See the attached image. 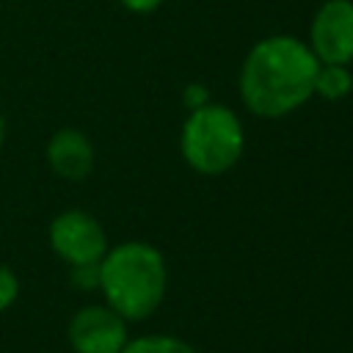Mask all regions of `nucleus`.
I'll list each match as a JSON object with an SVG mask.
<instances>
[{"label": "nucleus", "mask_w": 353, "mask_h": 353, "mask_svg": "<svg viewBox=\"0 0 353 353\" xmlns=\"http://www.w3.org/2000/svg\"><path fill=\"white\" fill-rule=\"evenodd\" d=\"M320 61L303 39L273 33L259 39L240 66V97L254 116L281 119L314 97Z\"/></svg>", "instance_id": "1"}, {"label": "nucleus", "mask_w": 353, "mask_h": 353, "mask_svg": "<svg viewBox=\"0 0 353 353\" xmlns=\"http://www.w3.org/2000/svg\"><path fill=\"white\" fill-rule=\"evenodd\" d=\"M105 303L127 323L152 317L168 290V265L160 248L143 240L110 245L99 259V287Z\"/></svg>", "instance_id": "2"}, {"label": "nucleus", "mask_w": 353, "mask_h": 353, "mask_svg": "<svg viewBox=\"0 0 353 353\" xmlns=\"http://www.w3.org/2000/svg\"><path fill=\"white\" fill-rule=\"evenodd\" d=\"M245 149V130L240 116L218 102H207L188 113L179 130V152L182 160L204 174L218 176L232 171Z\"/></svg>", "instance_id": "3"}, {"label": "nucleus", "mask_w": 353, "mask_h": 353, "mask_svg": "<svg viewBox=\"0 0 353 353\" xmlns=\"http://www.w3.org/2000/svg\"><path fill=\"white\" fill-rule=\"evenodd\" d=\"M47 243H50L52 254L61 262H66L69 268H77V265H99V259L110 248L108 232L99 223V218L91 215L88 210H80V207L61 210L50 221V226H47Z\"/></svg>", "instance_id": "4"}, {"label": "nucleus", "mask_w": 353, "mask_h": 353, "mask_svg": "<svg viewBox=\"0 0 353 353\" xmlns=\"http://www.w3.org/2000/svg\"><path fill=\"white\" fill-rule=\"evenodd\" d=\"M130 339V323L105 301L80 306L66 325V342L74 353H121Z\"/></svg>", "instance_id": "5"}, {"label": "nucleus", "mask_w": 353, "mask_h": 353, "mask_svg": "<svg viewBox=\"0 0 353 353\" xmlns=\"http://www.w3.org/2000/svg\"><path fill=\"white\" fill-rule=\"evenodd\" d=\"M309 50L320 63H353V0H325L309 22Z\"/></svg>", "instance_id": "6"}, {"label": "nucleus", "mask_w": 353, "mask_h": 353, "mask_svg": "<svg viewBox=\"0 0 353 353\" xmlns=\"http://www.w3.org/2000/svg\"><path fill=\"white\" fill-rule=\"evenodd\" d=\"M44 160H47V165H50V171L55 176L69 179V182H77V179H85L94 171L97 152H94L91 138L83 130H77V127H61V130H55L47 138Z\"/></svg>", "instance_id": "7"}, {"label": "nucleus", "mask_w": 353, "mask_h": 353, "mask_svg": "<svg viewBox=\"0 0 353 353\" xmlns=\"http://www.w3.org/2000/svg\"><path fill=\"white\" fill-rule=\"evenodd\" d=\"M353 91V74L347 69V63H320L317 74H314V94L328 99V102H339Z\"/></svg>", "instance_id": "8"}, {"label": "nucleus", "mask_w": 353, "mask_h": 353, "mask_svg": "<svg viewBox=\"0 0 353 353\" xmlns=\"http://www.w3.org/2000/svg\"><path fill=\"white\" fill-rule=\"evenodd\" d=\"M121 353H196V347L171 334H143V336L127 339Z\"/></svg>", "instance_id": "9"}, {"label": "nucleus", "mask_w": 353, "mask_h": 353, "mask_svg": "<svg viewBox=\"0 0 353 353\" xmlns=\"http://www.w3.org/2000/svg\"><path fill=\"white\" fill-rule=\"evenodd\" d=\"M19 298V276L0 262V314L8 312Z\"/></svg>", "instance_id": "10"}, {"label": "nucleus", "mask_w": 353, "mask_h": 353, "mask_svg": "<svg viewBox=\"0 0 353 353\" xmlns=\"http://www.w3.org/2000/svg\"><path fill=\"white\" fill-rule=\"evenodd\" d=\"M69 270H72L69 279L77 290H97L99 287V265H77Z\"/></svg>", "instance_id": "11"}, {"label": "nucleus", "mask_w": 353, "mask_h": 353, "mask_svg": "<svg viewBox=\"0 0 353 353\" xmlns=\"http://www.w3.org/2000/svg\"><path fill=\"white\" fill-rule=\"evenodd\" d=\"M182 99H185V108H188V110H196V108H201V105L210 102V91H207V85H201V83H190V85H185Z\"/></svg>", "instance_id": "12"}, {"label": "nucleus", "mask_w": 353, "mask_h": 353, "mask_svg": "<svg viewBox=\"0 0 353 353\" xmlns=\"http://www.w3.org/2000/svg\"><path fill=\"white\" fill-rule=\"evenodd\" d=\"M119 3L132 14H152L163 6V0H119Z\"/></svg>", "instance_id": "13"}, {"label": "nucleus", "mask_w": 353, "mask_h": 353, "mask_svg": "<svg viewBox=\"0 0 353 353\" xmlns=\"http://www.w3.org/2000/svg\"><path fill=\"white\" fill-rule=\"evenodd\" d=\"M6 135H8V124H6V116L0 113V149H3V143H6Z\"/></svg>", "instance_id": "14"}]
</instances>
